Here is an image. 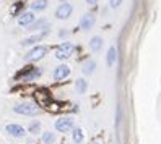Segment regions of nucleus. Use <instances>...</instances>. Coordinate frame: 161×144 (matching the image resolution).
Listing matches in <instances>:
<instances>
[{
    "instance_id": "1",
    "label": "nucleus",
    "mask_w": 161,
    "mask_h": 144,
    "mask_svg": "<svg viewBox=\"0 0 161 144\" xmlns=\"http://www.w3.org/2000/svg\"><path fill=\"white\" fill-rule=\"evenodd\" d=\"M13 112L18 115H28V117H36L37 113L41 112V109L37 105L31 104V102H21V104H16L13 107Z\"/></svg>"
},
{
    "instance_id": "2",
    "label": "nucleus",
    "mask_w": 161,
    "mask_h": 144,
    "mask_svg": "<svg viewBox=\"0 0 161 144\" xmlns=\"http://www.w3.org/2000/svg\"><path fill=\"white\" fill-rule=\"evenodd\" d=\"M46 54H47V47L37 45V47H34V49H31L30 52L26 54L25 60H26V62H37V60H41Z\"/></svg>"
},
{
    "instance_id": "3",
    "label": "nucleus",
    "mask_w": 161,
    "mask_h": 144,
    "mask_svg": "<svg viewBox=\"0 0 161 144\" xmlns=\"http://www.w3.org/2000/svg\"><path fill=\"white\" fill-rule=\"evenodd\" d=\"M75 52V45L72 42H64L57 50H55V57H57L59 60H65L69 59V57H72V54Z\"/></svg>"
},
{
    "instance_id": "4",
    "label": "nucleus",
    "mask_w": 161,
    "mask_h": 144,
    "mask_svg": "<svg viewBox=\"0 0 161 144\" xmlns=\"http://www.w3.org/2000/svg\"><path fill=\"white\" fill-rule=\"evenodd\" d=\"M72 12H73V7L67 2H64L62 5L57 7V10H55V18H57V20H67L72 15Z\"/></svg>"
},
{
    "instance_id": "5",
    "label": "nucleus",
    "mask_w": 161,
    "mask_h": 144,
    "mask_svg": "<svg viewBox=\"0 0 161 144\" xmlns=\"http://www.w3.org/2000/svg\"><path fill=\"white\" fill-rule=\"evenodd\" d=\"M72 126H73V118L72 117H62V118H59L57 121H55V130L60 131V133L69 131Z\"/></svg>"
},
{
    "instance_id": "6",
    "label": "nucleus",
    "mask_w": 161,
    "mask_h": 144,
    "mask_svg": "<svg viewBox=\"0 0 161 144\" xmlns=\"http://www.w3.org/2000/svg\"><path fill=\"white\" fill-rule=\"evenodd\" d=\"M70 75V66L69 65H60V66H57V68H55L54 70V80L55 81H62V80H65V78H67V76Z\"/></svg>"
},
{
    "instance_id": "7",
    "label": "nucleus",
    "mask_w": 161,
    "mask_h": 144,
    "mask_svg": "<svg viewBox=\"0 0 161 144\" xmlns=\"http://www.w3.org/2000/svg\"><path fill=\"white\" fill-rule=\"evenodd\" d=\"M7 133L10 134V136L13 138H23L25 136V128L21 126V125H16V123H12V125H7Z\"/></svg>"
},
{
    "instance_id": "8",
    "label": "nucleus",
    "mask_w": 161,
    "mask_h": 144,
    "mask_svg": "<svg viewBox=\"0 0 161 144\" xmlns=\"http://www.w3.org/2000/svg\"><path fill=\"white\" fill-rule=\"evenodd\" d=\"M94 21H96V18H94V15H93V13L85 15V16L81 18V23H80L81 29H85V31L91 29V28H93V24H94Z\"/></svg>"
},
{
    "instance_id": "9",
    "label": "nucleus",
    "mask_w": 161,
    "mask_h": 144,
    "mask_svg": "<svg viewBox=\"0 0 161 144\" xmlns=\"http://www.w3.org/2000/svg\"><path fill=\"white\" fill-rule=\"evenodd\" d=\"M34 20V15L33 12H23L20 16H18V24L20 26H30Z\"/></svg>"
},
{
    "instance_id": "10",
    "label": "nucleus",
    "mask_w": 161,
    "mask_h": 144,
    "mask_svg": "<svg viewBox=\"0 0 161 144\" xmlns=\"http://www.w3.org/2000/svg\"><path fill=\"white\" fill-rule=\"evenodd\" d=\"M47 26H49V23H47V20H44V18H41V20H37L36 23H31L30 26L26 28V29H30V31H39V29H47Z\"/></svg>"
},
{
    "instance_id": "11",
    "label": "nucleus",
    "mask_w": 161,
    "mask_h": 144,
    "mask_svg": "<svg viewBox=\"0 0 161 144\" xmlns=\"http://www.w3.org/2000/svg\"><path fill=\"white\" fill-rule=\"evenodd\" d=\"M39 75H41V70H37V68H28V71H23V80L25 81H31V80H36Z\"/></svg>"
},
{
    "instance_id": "12",
    "label": "nucleus",
    "mask_w": 161,
    "mask_h": 144,
    "mask_svg": "<svg viewBox=\"0 0 161 144\" xmlns=\"http://www.w3.org/2000/svg\"><path fill=\"white\" fill-rule=\"evenodd\" d=\"M46 34H47V29H44V31H41V33H37V34H34V36H31V37H28V39L23 41V45H31V44L37 42L39 39H42Z\"/></svg>"
},
{
    "instance_id": "13",
    "label": "nucleus",
    "mask_w": 161,
    "mask_h": 144,
    "mask_svg": "<svg viewBox=\"0 0 161 144\" xmlns=\"http://www.w3.org/2000/svg\"><path fill=\"white\" fill-rule=\"evenodd\" d=\"M116 59H117V49H116L114 45H112L111 49L108 50V57H106V63H108V66H112V65H114Z\"/></svg>"
},
{
    "instance_id": "14",
    "label": "nucleus",
    "mask_w": 161,
    "mask_h": 144,
    "mask_svg": "<svg viewBox=\"0 0 161 144\" xmlns=\"http://www.w3.org/2000/svg\"><path fill=\"white\" fill-rule=\"evenodd\" d=\"M94 68H96V63H94L93 60H86V62H83L81 65V70L85 75H91L94 71Z\"/></svg>"
},
{
    "instance_id": "15",
    "label": "nucleus",
    "mask_w": 161,
    "mask_h": 144,
    "mask_svg": "<svg viewBox=\"0 0 161 144\" xmlns=\"http://www.w3.org/2000/svg\"><path fill=\"white\" fill-rule=\"evenodd\" d=\"M72 138H73V142L75 144H81L83 142V130L81 128H75L73 133H72Z\"/></svg>"
},
{
    "instance_id": "16",
    "label": "nucleus",
    "mask_w": 161,
    "mask_h": 144,
    "mask_svg": "<svg viewBox=\"0 0 161 144\" xmlns=\"http://www.w3.org/2000/svg\"><path fill=\"white\" fill-rule=\"evenodd\" d=\"M101 47H103V39L99 36H94L93 39L90 41V49L91 50H99Z\"/></svg>"
},
{
    "instance_id": "17",
    "label": "nucleus",
    "mask_w": 161,
    "mask_h": 144,
    "mask_svg": "<svg viewBox=\"0 0 161 144\" xmlns=\"http://www.w3.org/2000/svg\"><path fill=\"white\" fill-rule=\"evenodd\" d=\"M31 8L33 10H37V12L46 10L47 8V0H34V2L31 3Z\"/></svg>"
},
{
    "instance_id": "18",
    "label": "nucleus",
    "mask_w": 161,
    "mask_h": 144,
    "mask_svg": "<svg viewBox=\"0 0 161 144\" xmlns=\"http://www.w3.org/2000/svg\"><path fill=\"white\" fill-rule=\"evenodd\" d=\"M75 88H77V92H80V94H85L86 92V88H88V84H86V81L85 80H77V83H75Z\"/></svg>"
},
{
    "instance_id": "19",
    "label": "nucleus",
    "mask_w": 161,
    "mask_h": 144,
    "mask_svg": "<svg viewBox=\"0 0 161 144\" xmlns=\"http://www.w3.org/2000/svg\"><path fill=\"white\" fill-rule=\"evenodd\" d=\"M28 131H30L31 134H37V133L41 131V123L37 121V120L31 121V125H30V128H28Z\"/></svg>"
},
{
    "instance_id": "20",
    "label": "nucleus",
    "mask_w": 161,
    "mask_h": 144,
    "mask_svg": "<svg viewBox=\"0 0 161 144\" xmlns=\"http://www.w3.org/2000/svg\"><path fill=\"white\" fill-rule=\"evenodd\" d=\"M42 141H44V144H52V142L55 141V134H54V133H51V131L44 133V136H42Z\"/></svg>"
},
{
    "instance_id": "21",
    "label": "nucleus",
    "mask_w": 161,
    "mask_h": 144,
    "mask_svg": "<svg viewBox=\"0 0 161 144\" xmlns=\"http://www.w3.org/2000/svg\"><path fill=\"white\" fill-rule=\"evenodd\" d=\"M120 3H122V0H109V5H111L112 8H117V7H120Z\"/></svg>"
},
{
    "instance_id": "22",
    "label": "nucleus",
    "mask_w": 161,
    "mask_h": 144,
    "mask_svg": "<svg viewBox=\"0 0 161 144\" xmlns=\"http://www.w3.org/2000/svg\"><path fill=\"white\" fill-rule=\"evenodd\" d=\"M96 2H98V0H86V3H88V5H94Z\"/></svg>"
},
{
    "instance_id": "23",
    "label": "nucleus",
    "mask_w": 161,
    "mask_h": 144,
    "mask_svg": "<svg viewBox=\"0 0 161 144\" xmlns=\"http://www.w3.org/2000/svg\"><path fill=\"white\" fill-rule=\"evenodd\" d=\"M94 144H96V142H94Z\"/></svg>"
}]
</instances>
